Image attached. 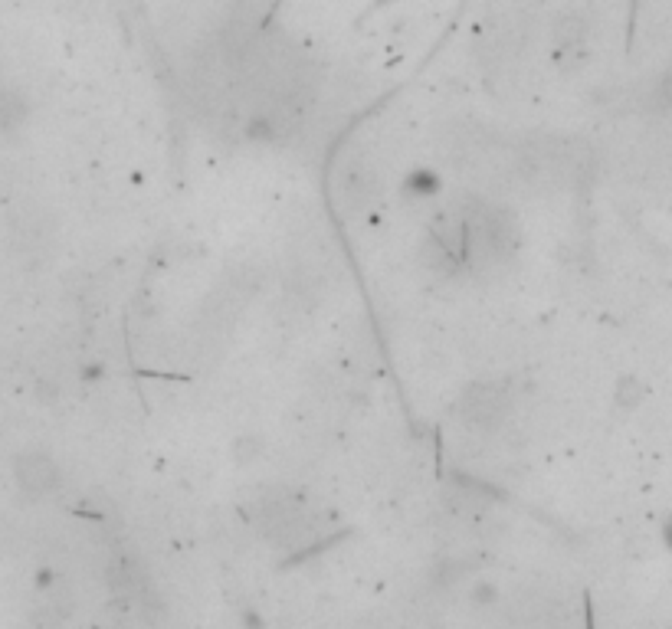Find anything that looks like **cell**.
I'll use <instances>...</instances> for the list:
<instances>
[{
    "label": "cell",
    "instance_id": "cell-1",
    "mask_svg": "<svg viewBox=\"0 0 672 629\" xmlns=\"http://www.w3.org/2000/svg\"><path fill=\"white\" fill-rule=\"evenodd\" d=\"M466 217V269H495L509 263L522 246V227L509 207L469 204Z\"/></svg>",
    "mask_w": 672,
    "mask_h": 629
},
{
    "label": "cell",
    "instance_id": "cell-2",
    "mask_svg": "<svg viewBox=\"0 0 672 629\" xmlns=\"http://www.w3.org/2000/svg\"><path fill=\"white\" fill-rule=\"evenodd\" d=\"M512 407V394L505 384L495 381H479L473 387H466V394L459 397V420H463L469 430H489V426L499 423Z\"/></svg>",
    "mask_w": 672,
    "mask_h": 629
},
{
    "label": "cell",
    "instance_id": "cell-3",
    "mask_svg": "<svg viewBox=\"0 0 672 629\" xmlns=\"http://www.w3.org/2000/svg\"><path fill=\"white\" fill-rule=\"evenodd\" d=\"M17 482L27 495H50L60 485V469L46 453H27L17 459Z\"/></svg>",
    "mask_w": 672,
    "mask_h": 629
},
{
    "label": "cell",
    "instance_id": "cell-4",
    "mask_svg": "<svg viewBox=\"0 0 672 629\" xmlns=\"http://www.w3.org/2000/svg\"><path fill=\"white\" fill-rule=\"evenodd\" d=\"M341 197L351 210H368L377 197V177L368 164H355L351 171L341 177Z\"/></svg>",
    "mask_w": 672,
    "mask_h": 629
},
{
    "label": "cell",
    "instance_id": "cell-5",
    "mask_svg": "<svg viewBox=\"0 0 672 629\" xmlns=\"http://www.w3.org/2000/svg\"><path fill=\"white\" fill-rule=\"evenodd\" d=\"M587 53V30L577 20L561 23L554 33V63L561 69H574Z\"/></svg>",
    "mask_w": 672,
    "mask_h": 629
},
{
    "label": "cell",
    "instance_id": "cell-6",
    "mask_svg": "<svg viewBox=\"0 0 672 629\" xmlns=\"http://www.w3.org/2000/svg\"><path fill=\"white\" fill-rule=\"evenodd\" d=\"M646 394H650V387H646V384L640 381V377L627 374V377H620V381H617V390H613V400H617V407L633 410V407H640V403L646 400Z\"/></svg>",
    "mask_w": 672,
    "mask_h": 629
},
{
    "label": "cell",
    "instance_id": "cell-7",
    "mask_svg": "<svg viewBox=\"0 0 672 629\" xmlns=\"http://www.w3.org/2000/svg\"><path fill=\"white\" fill-rule=\"evenodd\" d=\"M407 191L417 194V197H430V194L440 191V177H436L430 168H417L407 177Z\"/></svg>",
    "mask_w": 672,
    "mask_h": 629
},
{
    "label": "cell",
    "instance_id": "cell-8",
    "mask_svg": "<svg viewBox=\"0 0 672 629\" xmlns=\"http://www.w3.org/2000/svg\"><path fill=\"white\" fill-rule=\"evenodd\" d=\"M259 453H263V439H259V436H240L237 443H233V449H230V456L237 462H250Z\"/></svg>",
    "mask_w": 672,
    "mask_h": 629
},
{
    "label": "cell",
    "instance_id": "cell-9",
    "mask_svg": "<svg viewBox=\"0 0 672 629\" xmlns=\"http://www.w3.org/2000/svg\"><path fill=\"white\" fill-rule=\"evenodd\" d=\"M659 102H663L666 109H672V69L659 79Z\"/></svg>",
    "mask_w": 672,
    "mask_h": 629
},
{
    "label": "cell",
    "instance_id": "cell-10",
    "mask_svg": "<svg viewBox=\"0 0 672 629\" xmlns=\"http://www.w3.org/2000/svg\"><path fill=\"white\" fill-rule=\"evenodd\" d=\"M663 541H666V548L672 551V518L663 525Z\"/></svg>",
    "mask_w": 672,
    "mask_h": 629
}]
</instances>
